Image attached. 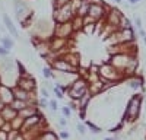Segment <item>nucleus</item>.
Returning a JSON list of instances; mask_svg holds the SVG:
<instances>
[{"label":"nucleus","instance_id":"72a5a7b5","mask_svg":"<svg viewBox=\"0 0 146 140\" xmlns=\"http://www.w3.org/2000/svg\"><path fill=\"white\" fill-rule=\"evenodd\" d=\"M58 124H60V125H63V127H64V125L67 124V123H66V118H58Z\"/></svg>","mask_w":146,"mask_h":140},{"label":"nucleus","instance_id":"a878e982","mask_svg":"<svg viewBox=\"0 0 146 140\" xmlns=\"http://www.w3.org/2000/svg\"><path fill=\"white\" fill-rule=\"evenodd\" d=\"M38 105H40V107H42V108H48V107H50V101H48L47 98H42L41 96V99L38 101Z\"/></svg>","mask_w":146,"mask_h":140},{"label":"nucleus","instance_id":"79ce46f5","mask_svg":"<svg viewBox=\"0 0 146 140\" xmlns=\"http://www.w3.org/2000/svg\"><path fill=\"white\" fill-rule=\"evenodd\" d=\"M0 86H2V82H0Z\"/></svg>","mask_w":146,"mask_h":140},{"label":"nucleus","instance_id":"39448f33","mask_svg":"<svg viewBox=\"0 0 146 140\" xmlns=\"http://www.w3.org/2000/svg\"><path fill=\"white\" fill-rule=\"evenodd\" d=\"M75 16H76V12H75V7H73L72 3H69L66 6H62L58 9H54V12H53V19H54L56 23L70 22Z\"/></svg>","mask_w":146,"mask_h":140},{"label":"nucleus","instance_id":"c9c22d12","mask_svg":"<svg viewBox=\"0 0 146 140\" xmlns=\"http://www.w3.org/2000/svg\"><path fill=\"white\" fill-rule=\"evenodd\" d=\"M5 105H6V104H5V102H3L2 99H0V111H2V110L5 108Z\"/></svg>","mask_w":146,"mask_h":140},{"label":"nucleus","instance_id":"aec40b11","mask_svg":"<svg viewBox=\"0 0 146 140\" xmlns=\"http://www.w3.org/2000/svg\"><path fill=\"white\" fill-rule=\"evenodd\" d=\"M42 76L45 79H54V70L51 69V66L48 64L45 67H42Z\"/></svg>","mask_w":146,"mask_h":140},{"label":"nucleus","instance_id":"cd10ccee","mask_svg":"<svg viewBox=\"0 0 146 140\" xmlns=\"http://www.w3.org/2000/svg\"><path fill=\"white\" fill-rule=\"evenodd\" d=\"M76 128H78V131H79L80 134H85V133H86V125L82 124V123H78V124H76Z\"/></svg>","mask_w":146,"mask_h":140},{"label":"nucleus","instance_id":"9d476101","mask_svg":"<svg viewBox=\"0 0 146 140\" xmlns=\"http://www.w3.org/2000/svg\"><path fill=\"white\" fill-rule=\"evenodd\" d=\"M16 86L25 89L28 92H34L35 88H36V80L31 76V75H23V76H19L18 80H16Z\"/></svg>","mask_w":146,"mask_h":140},{"label":"nucleus","instance_id":"f8f14e48","mask_svg":"<svg viewBox=\"0 0 146 140\" xmlns=\"http://www.w3.org/2000/svg\"><path fill=\"white\" fill-rule=\"evenodd\" d=\"M126 82H127V86L133 90H139L143 88V83H145V80L140 75H133V76H129L126 77Z\"/></svg>","mask_w":146,"mask_h":140},{"label":"nucleus","instance_id":"0eeeda50","mask_svg":"<svg viewBox=\"0 0 146 140\" xmlns=\"http://www.w3.org/2000/svg\"><path fill=\"white\" fill-rule=\"evenodd\" d=\"M51 69L54 72H58V73H79V69L72 66L69 61H66L63 57H57L50 63Z\"/></svg>","mask_w":146,"mask_h":140},{"label":"nucleus","instance_id":"6e6552de","mask_svg":"<svg viewBox=\"0 0 146 140\" xmlns=\"http://www.w3.org/2000/svg\"><path fill=\"white\" fill-rule=\"evenodd\" d=\"M75 34V29H73L72 22H64V23H54V32L53 35L58 38H66L69 40L72 35Z\"/></svg>","mask_w":146,"mask_h":140},{"label":"nucleus","instance_id":"b1692460","mask_svg":"<svg viewBox=\"0 0 146 140\" xmlns=\"http://www.w3.org/2000/svg\"><path fill=\"white\" fill-rule=\"evenodd\" d=\"M86 125H88V127L91 128V131H92V133H95V134H100V133H101V128H100L98 125L92 124L91 121H86Z\"/></svg>","mask_w":146,"mask_h":140},{"label":"nucleus","instance_id":"a211bd4d","mask_svg":"<svg viewBox=\"0 0 146 140\" xmlns=\"http://www.w3.org/2000/svg\"><path fill=\"white\" fill-rule=\"evenodd\" d=\"M10 107L19 112V111H22L25 107H28V102H27V101H21V99H13V101H12V104H10Z\"/></svg>","mask_w":146,"mask_h":140},{"label":"nucleus","instance_id":"58836bf2","mask_svg":"<svg viewBox=\"0 0 146 140\" xmlns=\"http://www.w3.org/2000/svg\"><path fill=\"white\" fill-rule=\"evenodd\" d=\"M143 42H145V45H146V37H145V38H143Z\"/></svg>","mask_w":146,"mask_h":140},{"label":"nucleus","instance_id":"4be33fe9","mask_svg":"<svg viewBox=\"0 0 146 140\" xmlns=\"http://www.w3.org/2000/svg\"><path fill=\"white\" fill-rule=\"evenodd\" d=\"M53 92H54L56 98H58V99H63V96H64V90H63L62 88H60V86L54 85V89H53Z\"/></svg>","mask_w":146,"mask_h":140},{"label":"nucleus","instance_id":"a19ab883","mask_svg":"<svg viewBox=\"0 0 146 140\" xmlns=\"http://www.w3.org/2000/svg\"><path fill=\"white\" fill-rule=\"evenodd\" d=\"M145 102H146V96H145Z\"/></svg>","mask_w":146,"mask_h":140},{"label":"nucleus","instance_id":"2eb2a0df","mask_svg":"<svg viewBox=\"0 0 146 140\" xmlns=\"http://www.w3.org/2000/svg\"><path fill=\"white\" fill-rule=\"evenodd\" d=\"M12 89H13L15 99H21V101H27V102H29V99H31V96H32V92H28V90L22 89V88H19V86H13Z\"/></svg>","mask_w":146,"mask_h":140},{"label":"nucleus","instance_id":"37998d69","mask_svg":"<svg viewBox=\"0 0 146 140\" xmlns=\"http://www.w3.org/2000/svg\"><path fill=\"white\" fill-rule=\"evenodd\" d=\"M114 140H117V139H114Z\"/></svg>","mask_w":146,"mask_h":140},{"label":"nucleus","instance_id":"393cba45","mask_svg":"<svg viewBox=\"0 0 146 140\" xmlns=\"http://www.w3.org/2000/svg\"><path fill=\"white\" fill-rule=\"evenodd\" d=\"M62 114L64 115V118H70V117H72V110H70V107H67V105H66V107H63V108H62Z\"/></svg>","mask_w":146,"mask_h":140},{"label":"nucleus","instance_id":"2f4dec72","mask_svg":"<svg viewBox=\"0 0 146 140\" xmlns=\"http://www.w3.org/2000/svg\"><path fill=\"white\" fill-rule=\"evenodd\" d=\"M60 137H62V139H69L70 137V134L67 133V131H60V134H58Z\"/></svg>","mask_w":146,"mask_h":140},{"label":"nucleus","instance_id":"423d86ee","mask_svg":"<svg viewBox=\"0 0 146 140\" xmlns=\"http://www.w3.org/2000/svg\"><path fill=\"white\" fill-rule=\"evenodd\" d=\"M110 55L114 54H130V55H137V47L135 41L131 42H123V44H115V45H110L107 48Z\"/></svg>","mask_w":146,"mask_h":140},{"label":"nucleus","instance_id":"c756f323","mask_svg":"<svg viewBox=\"0 0 146 140\" xmlns=\"http://www.w3.org/2000/svg\"><path fill=\"white\" fill-rule=\"evenodd\" d=\"M41 96H42V98H47V99L50 98V89H47V88L42 86V89H41Z\"/></svg>","mask_w":146,"mask_h":140},{"label":"nucleus","instance_id":"5701e85b","mask_svg":"<svg viewBox=\"0 0 146 140\" xmlns=\"http://www.w3.org/2000/svg\"><path fill=\"white\" fill-rule=\"evenodd\" d=\"M72 2H73V0H54L53 6H54V9H58V7L66 6V5H69V3H72Z\"/></svg>","mask_w":146,"mask_h":140},{"label":"nucleus","instance_id":"f3484780","mask_svg":"<svg viewBox=\"0 0 146 140\" xmlns=\"http://www.w3.org/2000/svg\"><path fill=\"white\" fill-rule=\"evenodd\" d=\"M72 25H73V29H75V32H78V31H82L83 29V18H80V16H75L72 20Z\"/></svg>","mask_w":146,"mask_h":140},{"label":"nucleus","instance_id":"ddd939ff","mask_svg":"<svg viewBox=\"0 0 146 140\" xmlns=\"http://www.w3.org/2000/svg\"><path fill=\"white\" fill-rule=\"evenodd\" d=\"M3 22H5V26H6V29L9 31V34H10L13 38L18 40V38H19V32H18L15 23L12 22V19H10V16H9L7 13H3Z\"/></svg>","mask_w":146,"mask_h":140},{"label":"nucleus","instance_id":"473e14b6","mask_svg":"<svg viewBox=\"0 0 146 140\" xmlns=\"http://www.w3.org/2000/svg\"><path fill=\"white\" fill-rule=\"evenodd\" d=\"M139 35H140V38L143 40V38L146 37V31H145L143 28H142V29H139Z\"/></svg>","mask_w":146,"mask_h":140},{"label":"nucleus","instance_id":"1a4fd4ad","mask_svg":"<svg viewBox=\"0 0 146 140\" xmlns=\"http://www.w3.org/2000/svg\"><path fill=\"white\" fill-rule=\"evenodd\" d=\"M107 6H104L102 3H98V2H92L91 3V7H89V16L92 18V19H95L96 22L98 20H101V19H104L105 16H107Z\"/></svg>","mask_w":146,"mask_h":140},{"label":"nucleus","instance_id":"4468645a","mask_svg":"<svg viewBox=\"0 0 146 140\" xmlns=\"http://www.w3.org/2000/svg\"><path fill=\"white\" fill-rule=\"evenodd\" d=\"M60 57H63L66 61H69L72 66H75V67H80V55L78 54V53H73V51H67V53H64L63 55H60Z\"/></svg>","mask_w":146,"mask_h":140},{"label":"nucleus","instance_id":"4c0bfd02","mask_svg":"<svg viewBox=\"0 0 146 140\" xmlns=\"http://www.w3.org/2000/svg\"><path fill=\"white\" fill-rule=\"evenodd\" d=\"M104 140H114V139H111V137H105Z\"/></svg>","mask_w":146,"mask_h":140},{"label":"nucleus","instance_id":"e433bc0d","mask_svg":"<svg viewBox=\"0 0 146 140\" xmlns=\"http://www.w3.org/2000/svg\"><path fill=\"white\" fill-rule=\"evenodd\" d=\"M114 3H117V5H120V3H123V0H113Z\"/></svg>","mask_w":146,"mask_h":140},{"label":"nucleus","instance_id":"9b49d317","mask_svg":"<svg viewBox=\"0 0 146 140\" xmlns=\"http://www.w3.org/2000/svg\"><path fill=\"white\" fill-rule=\"evenodd\" d=\"M0 99H2L6 105H10L12 101L15 99L13 89L7 85H5V83H2V86H0Z\"/></svg>","mask_w":146,"mask_h":140},{"label":"nucleus","instance_id":"dca6fc26","mask_svg":"<svg viewBox=\"0 0 146 140\" xmlns=\"http://www.w3.org/2000/svg\"><path fill=\"white\" fill-rule=\"evenodd\" d=\"M0 115H2L6 121H12L13 118H16V117L19 115V112H18L16 110L12 108L10 105H5V108L0 111Z\"/></svg>","mask_w":146,"mask_h":140},{"label":"nucleus","instance_id":"f03ea898","mask_svg":"<svg viewBox=\"0 0 146 140\" xmlns=\"http://www.w3.org/2000/svg\"><path fill=\"white\" fill-rule=\"evenodd\" d=\"M13 5H15V15H16V19L21 22V26L28 28L29 22L32 19V12L28 3L23 2V0H13Z\"/></svg>","mask_w":146,"mask_h":140},{"label":"nucleus","instance_id":"ea45409f","mask_svg":"<svg viewBox=\"0 0 146 140\" xmlns=\"http://www.w3.org/2000/svg\"><path fill=\"white\" fill-rule=\"evenodd\" d=\"M0 40H2V34H0Z\"/></svg>","mask_w":146,"mask_h":140},{"label":"nucleus","instance_id":"7ed1b4c3","mask_svg":"<svg viewBox=\"0 0 146 140\" xmlns=\"http://www.w3.org/2000/svg\"><path fill=\"white\" fill-rule=\"evenodd\" d=\"M142 111V95L140 93H135L127 102L126 107V120L127 121H135L139 118Z\"/></svg>","mask_w":146,"mask_h":140},{"label":"nucleus","instance_id":"412c9836","mask_svg":"<svg viewBox=\"0 0 146 140\" xmlns=\"http://www.w3.org/2000/svg\"><path fill=\"white\" fill-rule=\"evenodd\" d=\"M0 44L2 45H5L7 50H12L13 48V41H12V38H9V37H2V40H0Z\"/></svg>","mask_w":146,"mask_h":140},{"label":"nucleus","instance_id":"6ab92c4d","mask_svg":"<svg viewBox=\"0 0 146 140\" xmlns=\"http://www.w3.org/2000/svg\"><path fill=\"white\" fill-rule=\"evenodd\" d=\"M38 140H58V137H57L53 131L47 130V131H44V133L38 137Z\"/></svg>","mask_w":146,"mask_h":140},{"label":"nucleus","instance_id":"c85d7f7f","mask_svg":"<svg viewBox=\"0 0 146 140\" xmlns=\"http://www.w3.org/2000/svg\"><path fill=\"white\" fill-rule=\"evenodd\" d=\"M50 110H51V111H57V110H58L57 99H50Z\"/></svg>","mask_w":146,"mask_h":140},{"label":"nucleus","instance_id":"7c9ffc66","mask_svg":"<svg viewBox=\"0 0 146 140\" xmlns=\"http://www.w3.org/2000/svg\"><path fill=\"white\" fill-rule=\"evenodd\" d=\"M135 25H136V28H137V29H142V28H143L142 19H140L139 16H136V18H135Z\"/></svg>","mask_w":146,"mask_h":140},{"label":"nucleus","instance_id":"20e7f679","mask_svg":"<svg viewBox=\"0 0 146 140\" xmlns=\"http://www.w3.org/2000/svg\"><path fill=\"white\" fill-rule=\"evenodd\" d=\"M110 45H115V44H123V42H131L135 41V31L133 28L127 29H117L114 34H111L107 38Z\"/></svg>","mask_w":146,"mask_h":140},{"label":"nucleus","instance_id":"bb28decb","mask_svg":"<svg viewBox=\"0 0 146 140\" xmlns=\"http://www.w3.org/2000/svg\"><path fill=\"white\" fill-rule=\"evenodd\" d=\"M9 53H10V50H7L5 45L0 44V57H9Z\"/></svg>","mask_w":146,"mask_h":140},{"label":"nucleus","instance_id":"f704fd0d","mask_svg":"<svg viewBox=\"0 0 146 140\" xmlns=\"http://www.w3.org/2000/svg\"><path fill=\"white\" fill-rule=\"evenodd\" d=\"M137 3H140V0H129V5H131V6H135Z\"/></svg>","mask_w":146,"mask_h":140},{"label":"nucleus","instance_id":"f257e3e1","mask_svg":"<svg viewBox=\"0 0 146 140\" xmlns=\"http://www.w3.org/2000/svg\"><path fill=\"white\" fill-rule=\"evenodd\" d=\"M108 63H111L115 69H118L126 77L137 75L139 72V58L137 55H130V54H114L110 55Z\"/></svg>","mask_w":146,"mask_h":140}]
</instances>
